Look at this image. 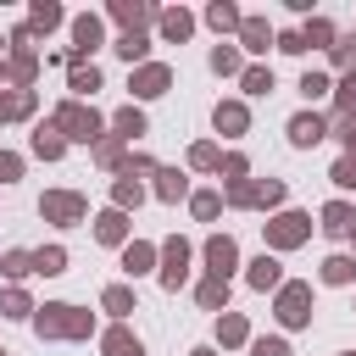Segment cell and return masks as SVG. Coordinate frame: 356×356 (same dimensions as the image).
<instances>
[{
  "label": "cell",
  "mask_w": 356,
  "mask_h": 356,
  "mask_svg": "<svg viewBox=\"0 0 356 356\" xmlns=\"http://www.w3.org/2000/svg\"><path fill=\"white\" fill-rule=\"evenodd\" d=\"M184 261H189V245H184V239H172V245H167V267H161V278H167V284H178V278H184Z\"/></svg>",
  "instance_id": "ba28073f"
},
{
  "label": "cell",
  "mask_w": 356,
  "mask_h": 356,
  "mask_svg": "<svg viewBox=\"0 0 356 356\" xmlns=\"http://www.w3.org/2000/svg\"><path fill=\"white\" fill-rule=\"evenodd\" d=\"M122 228H128V222H122V211H106V217L95 222V234H100L106 245H117V239H122Z\"/></svg>",
  "instance_id": "5bb4252c"
},
{
  "label": "cell",
  "mask_w": 356,
  "mask_h": 356,
  "mask_svg": "<svg viewBox=\"0 0 356 356\" xmlns=\"http://www.w3.org/2000/svg\"><path fill=\"white\" fill-rule=\"evenodd\" d=\"M334 56H339V61H345V67H350V61H356V39H345V44H339V50H334Z\"/></svg>",
  "instance_id": "f35d334b"
},
{
  "label": "cell",
  "mask_w": 356,
  "mask_h": 356,
  "mask_svg": "<svg viewBox=\"0 0 356 356\" xmlns=\"http://www.w3.org/2000/svg\"><path fill=\"white\" fill-rule=\"evenodd\" d=\"M217 128L239 134V128H245V106H217Z\"/></svg>",
  "instance_id": "e0dca14e"
},
{
  "label": "cell",
  "mask_w": 356,
  "mask_h": 356,
  "mask_svg": "<svg viewBox=\"0 0 356 356\" xmlns=\"http://www.w3.org/2000/svg\"><path fill=\"white\" fill-rule=\"evenodd\" d=\"M189 28H195V22H189V11H161V33H167V39H184Z\"/></svg>",
  "instance_id": "7c38bea8"
},
{
  "label": "cell",
  "mask_w": 356,
  "mask_h": 356,
  "mask_svg": "<svg viewBox=\"0 0 356 356\" xmlns=\"http://www.w3.org/2000/svg\"><path fill=\"white\" fill-rule=\"evenodd\" d=\"M256 356H289L284 339H256Z\"/></svg>",
  "instance_id": "8d00e7d4"
},
{
  "label": "cell",
  "mask_w": 356,
  "mask_h": 356,
  "mask_svg": "<svg viewBox=\"0 0 356 356\" xmlns=\"http://www.w3.org/2000/svg\"><path fill=\"white\" fill-rule=\"evenodd\" d=\"M350 273H356V261H350V256H328V261H323V278H328V284H345Z\"/></svg>",
  "instance_id": "9a60e30c"
},
{
  "label": "cell",
  "mask_w": 356,
  "mask_h": 356,
  "mask_svg": "<svg viewBox=\"0 0 356 356\" xmlns=\"http://www.w3.org/2000/svg\"><path fill=\"white\" fill-rule=\"evenodd\" d=\"M33 267H39V273H61V267H67V256L50 245V250H39V256H33Z\"/></svg>",
  "instance_id": "603a6c76"
},
{
  "label": "cell",
  "mask_w": 356,
  "mask_h": 356,
  "mask_svg": "<svg viewBox=\"0 0 356 356\" xmlns=\"http://www.w3.org/2000/svg\"><path fill=\"white\" fill-rule=\"evenodd\" d=\"M117 134H128V139H134V134H145V117H139L134 106H128V111H117Z\"/></svg>",
  "instance_id": "7402d4cb"
},
{
  "label": "cell",
  "mask_w": 356,
  "mask_h": 356,
  "mask_svg": "<svg viewBox=\"0 0 356 356\" xmlns=\"http://www.w3.org/2000/svg\"><path fill=\"white\" fill-rule=\"evenodd\" d=\"M83 328H89V317L72 312V306H44L39 312V334H83Z\"/></svg>",
  "instance_id": "6da1fadb"
},
{
  "label": "cell",
  "mask_w": 356,
  "mask_h": 356,
  "mask_svg": "<svg viewBox=\"0 0 356 356\" xmlns=\"http://www.w3.org/2000/svg\"><path fill=\"white\" fill-rule=\"evenodd\" d=\"M334 184H339V189H356V156H345V161L334 167Z\"/></svg>",
  "instance_id": "83f0119b"
},
{
  "label": "cell",
  "mask_w": 356,
  "mask_h": 356,
  "mask_svg": "<svg viewBox=\"0 0 356 356\" xmlns=\"http://www.w3.org/2000/svg\"><path fill=\"white\" fill-rule=\"evenodd\" d=\"M222 295H228V284H222V278L200 284V306H222Z\"/></svg>",
  "instance_id": "4316f807"
},
{
  "label": "cell",
  "mask_w": 356,
  "mask_h": 356,
  "mask_svg": "<svg viewBox=\"0 0 356 356\" xmlns=\"http://www.w3.org/2000/svg\"><path fill=\"white\" fill-rule=\"evenodd\" d=\"M106 306H111V312H128L134 300H128V289H106Z\"/></svg>",
  "instance_id": "d590c367"
},
{
  "label": "cell",
  "mask_w": 356,
  "mask_h": 356,
  "mask_svg": "<svg viewBox=\"0 0 356 356\" xmlns=\"http://www.w3.org/2000/svg\"><path fill=\"white\" fill-rule=\"evenodd\" d=\"M161 195H167V200L184 195V178H178V172H161Z\"/></svg>",
  "instance_id": "e575fe53"
},
{
  "label": "cell",
  "mask_w": 356,
  "mask_h": 356,
  "mask_svg": "<svg viewBox=\"0 0 356 356\" xmlns=\"http://www.w3.org/2000/svg\"><path fill=\"white\" fill-rule=\"evenodd\" d=\"M56 128H67V139H95L100 134V117L83 111V106H61L56 111Z\"/></svg>",
  "instance_id": "7a4b0ae2"
},
{
  "label": "cell",
  "mask_w": 356,
  "mask_h": 356,
  "mask_svg": "<svg viewBox=\"0 0 356 356\" xmlns=\"http://www.w3.org/2000/svg\"><path fill=\"white\" fill-rule=\"evenodd\" d=\"M72 89H78V95H95V89H100V72H95V67H78V72H72Z\"/></svg>",
  "instance_id": "ffe728a7"
},
{
  "label": "cell",
  "mask_w": 356,
  "mask_h": 356,
  "mask_svg": "<svg viewBox=\"0 0 356 356\" xmlns=\"http://www.w3.org/2000/svg\"><path fill=\"white\" fill-rule=\"evenodd\" d=\"M195 356H211V350H195Z\"/></svg>",
  "instance_id": "b9f144b4"
},
{
  "label": "cell",
  "mask_w": 356,
  "mask_h": 356,
  "mask_svg": "<svg viewBox=\"0 0 356 356\" xmlns=\"http://www.w3.org/2000/svg\"><path fill=\"white\" fill-rule=\"evenodd\" d=\"M44 217L72 222V217H83V200H78V195H44Z\"/></svg>",
  "instance_id": "8992f818"
},
{
  "label": "cell",
  "mask_w": 356,
  "mask_h": 356,
  "mask_svg": "<svg viewBox=\"0 0 356 356\" xmlns=\"http://www.w3.org/2000/svg\"><path fill=\"white\" fill-rule=\"evenodd\" d=\"M195 211L200 217H217V195H195Z\"/></svg>",
  "instance_id": "74e56055"
},
{
  "label": "cell",
  "mask_w": 356,
  "mask_h": 356,
  "mask_svg": "<svg viewBox=\"0 0 356 356\" xmlns=\"http://www.w3.org/2000/svg\"><path fill=\"white\" fill-rule=\"evenodd\" d=\"M239 33H245L250 50H267V22H239Z\"/></svg>",
  "instance_id": "d6986e66"
},
{
  "label": "cell",
  "mask_w": 356,
  "mask_h": 356,
  "mask_svg": "<svg viewBox=\"0 0 356 356\" xmlns=\"http://www.w3.org/2000/svg\"><path fill=\"white\" fill-rule=\"evenodd\" d=\"M117 50H122L128 61H139V56H145V33H122V39H117Z\"/></svg>",
  "instance_id": "d4e9b609"
},
{
  "label": "cell",
  "mask_w": 356,
  "mask_h": 356,
  "mask_svg": "<svg viewBox=\"0 0 356 356\" xmlns=\"http://www.w3.org/2000/svg\"><path fill=\"white\" fill-rule=\"evenodd\" d=\"M72 39H78V50H95V44H100V22H95V17H78V22H72Z\"/></svg>",
  "instance_id": "30bf717a"
},
{
  "label": "cell",
  "mask_w": 356,
  "mask_h": 356,
  "mask_svg": "<svg viewBox=\"0 0 356 356\" xmlns=\"http://www.w3.org/2000/svg\"><path fill=\"white\" fill-rule=\"evenodd\" d=\"M211 67H217V72H239V56L222 44V50H211Z\"/></svg>",
  "instance_id": "f1b7e54d"
},
{
  "label": "cell",
  "mask_w": 356,
  "mask_h": 356,
  "mask_svg": "<svg viewBox=\"0 0 356 356\" xmlns=\"http://www.w3.org/2000/svg\"><path fill=\"white\" fill-rule=\"evenodd\" d=\"M350 222H356L350 206H328V211H323V228H328V234H350Z\"/></svg>",
  "instance_id": "4fadbf2b"
},
{
  "label": "cell",
  "mask_w": 356,
  "mask_h": 356,
  "mask_svg": "<svg viewBox=\"0 0 356 356\" xmlns=\"http://www.w3.org/2000/svg\"><path fill=\"white\" fill-rule=\"evenodd\" d=\"M0 356H6V350H0Z\"/></svg>",
  "instance_id": "7bdbcfd3"
},
{
  "label": "cell",
  "mask_w": 356,
  "mask_h": 356,
  "mask_svg": "<svg viewBox=\"0 0 356 356\" xmlns=\"http://www.w3.org/2000/svg\"><path fill=\"white\" fill-rule=\"evenodd\" d=\"M206 17H211V28H239V11L234 6H211Z\"/></svg>",
  "instance_id": "cb8c5ba5"
},
{
  "label": "cell",
  "mask_w": 356,
  "mask_h": 356,
  "mask_svg": "<svg viewBox=\"0 0 356 356\" xmlns=\"http://www.w3.org/2000/svg\"><path fill=\"white\" fill-rule=\"evenodd\" d=\"M106 356H139V339L122 334V328H111V334H106Z\"/></svg>",
  "instance_id": "8fae6325"
},
{
  "label": "cell",
  "mask_w": 356,
  "mask_h": 356,
  "mask_svg": "<svg viewBox=\"0 0 356 356\" xmlns=\"http://www.w3.org/2000/svg\"><path fill=\"white\" fill-rule=\"evenodd\" d=\"M222 339L239 345V339H245V323H239V317H222Z\"/></svg>",
  "instance_id": "836d02e7"
},
{
  "label": "cell",
  "mask_w": 356,
  "mask_h": 356,
  "mask_svg": "<svg viewBox=\"0 0 356 356\" xmlns=\"http://www.w3.org/2000/svg\"><path fill=\"white\" fill-rule=\"evenodd\" d=\"M234 256H239V250H234V239H211V245H206V261H211V278H228V267H234Z\"/></svg>",
  "instance_id": "5b68a950"
},
{
  "label": "cell",
  "mask_w": 356,
  "mask_h": 356,
  "mask_svg": "<svg viewBox=\"0 0 356 356\" xmlns=\"http://www.w3.org/2000/svg\"><path fill=\"white\" fill-rule=\"evenodd\" d=\"M250 284H256V289H267V284H278V261H273V256H261V261L250 267Z\"/></svg>",
  "instance_id": "2e32d148"
},
{
  "label": "cell",
  "mask_w": 356,
  "mask_h": 356,
  "mask_svg": "<svg viewBox=\"0 0 356 356\" xmlns=\"http://www.w3.org/2000/svg\"><path fill=\"white\" fill-rule=\"evenodd\" d=\"M289 139H295V145H317V139H323V117H312V111L295 117V122H289Z\"/></svg>",
  "instance_id": "52a82bcc"
},
{
  "label": "cell",
  "mask_w": 356,
  "mask_h": 356,
  "mask_svg": "<svg viewBox=\"0 0 356 356\" xmlns=\"http://www.w3.org/2000/svg\"><path fill=\"white\" fill-rule=\"evenodd\" d=\"M150 267V245H128V273H145Z\"/></svg>",
  "instance_id": "f546056e"
},
{
  "label": "cell",
  "mask_w": 356,
  "mask_h": 356,
  "mask_svg": "<svg viewBox=\"0 0 356 356\" xmlns=\"http://www.w3.org/2000/svg\"><path fill=\"white\" fill-rule=\"evenodd\" d=\"M17 167H22L17 156H0V178H17Z\"/></svg>",
  "instance_id": "ab89813d"
},
{
  "label": "cell",
  "mask_w": 356,
  "mask_h": 356,
  "mask_svg": "<svg viewBox=\"0 0 356 356\" xmlns=\"http://www.w3.org/2000/svg\"><path fill=\"white\" fill-rule=\"evenodd\" d=\"M306 222H312V217H300V211H284V217L267 228V239H273V245H300V239H306Z\"/></svg>",
  "instance_id": "277c9868"
},
{
  "label": "cell",
  "mask_w": 356,
  "mask_h": 356,
  "mask_svg": "<svg viewBox=\"0 0 356 356\" xmlns=\"http://www.w3.org/2000/svg\"><path fill=\"white\" fill-rule=\"evenodd\" d=\"M56 22H61L56 6H33V28H56Z\"/></svg>",
  "instance_id": "1f68e13d"
},
{
  "label": "cell",
  "mask_w": 356,
  "mask_h": 356,
  "mask_svg": "<svg viewBox=\"0 0 356 356\" xmlns=\"http://www.w3.org/2000/svg\"><path fill=\"white\" fill-rule=\"evenodd\" d=\"M161 89H167V67H145L134 78V95H161Z\"/></svg>",
  "instance_id": "9c48e42d"
},
{
  "label": "cell",
  "mask_w": 356,
  "mask_h": 356,
  "mask_svg": "<svg viewBox=\"0 0 356 356\" xmlns=\"http://www.w3.org/2000/svg\"><path fill=\"white\" fill-rule=\"evenodd\" d=\"M245 89H250V95H267V89H273V72H267V67H250V72H245Z\"/></svg>",
  "instance_id": "44dd1931"
},
{
  "label": "cell",
  "mask_w": 356,
  "mask_h": 356,
  "mask_svg": "<svg viewBox=\"0 0 356 356\" xmlns=\"http://www.w3.org/2000/svg\"><path fill=\"white\" fill-rule=\"evenodd\" d=\"M33 150H39V156H61V134H56V128H39V134H33Z\"/></svg>",
  "instance_id": "ac0fdd59"
},
{
  "label": "cell",
  "mask_w": 356,
  "mask_h": 356,
  "mask_svg": "<svg viewBox=\"0 0 356 356\" xmlns=\"http://www.w3.org/2000/svg\"><path fill=\"white\" fill-rule=\"evenodd\" d=\"M345 145L356 150V117H345Z\"/></svg>",
  "instance_id": "60d3db41"
},
{
  "label": "cell",
  "mask_w": 356,
  "mask_h": 356,
  "mask_svg": "<svg viewBox=\"0 0 356 356\" xmlns=\"http://www.w3.org/2000/svg\"><path fill=\"white\" fill-rule=\"evenodd\" d=\"M6 273H11V278H22V273H33V256H22V250H11V256H6Z\"/></svg>",
  "instance_id": "4dcf8cb0"
},
{
  "label": "cell",
  "mask_w": 356,
  "mask_h": 356,
  "mask_svg": "<svg viewBox=\"0 0 356 356\" xmlns=\"http://www.w3.org/2000/svg\"><path fill=\"white\" fill-rule=\"evenodd\" d=\"M306 306H312V289H306V284H289V289L278 295V317H284V323H306V317H312Z\"/></svg>",
  "instance_id": "3957f363"
},
{
  "label": "cell",
  "mask_w": 356,
  "mask_h": 356,
  "mask_svg": "<svg viewBox=\"0 0 356 356\" xmlns=\"http://www.w3.org/2000/svg\"><path fill=\"white\" fill-rule=\"evenodd\" d=\"M300 89H306V100H323V95H328V78H323V72H306Z\"/></svg>",
  "instance_id": "484cf974"
},
{
  "label": "cell",
  "mask_w": 356,
  "mask_h": 356,
  "mask_svg": "<svg viewBox=\"0 0 356 356\" xmlns=\"http://www.w3.org/2000/svg\"><path fill=\"white\" fill-rule=\"evenodd\" d=\"M0 306H6V317H28V295H17V289H11Z\"/></svg>",
  "instance_id": "d6a6232c"
}]
</instances>
